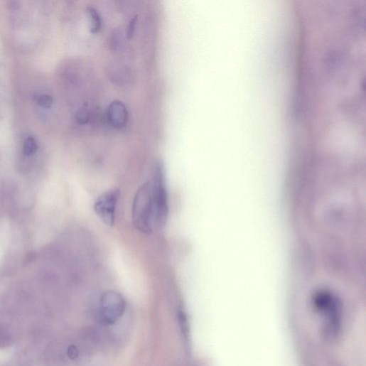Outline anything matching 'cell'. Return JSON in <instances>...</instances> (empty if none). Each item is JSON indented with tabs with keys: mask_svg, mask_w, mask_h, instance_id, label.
Returning <instances> with one entry per match:
<instances>
[{
	"mask_svg": "<svg viewBox=\"0 0 366 366\" xmlns=\"http://www.w3.org/2000/svg\"><path fill=\"white\" fill-rule=\"evenodd\" d=\"M120 190L111 189L99 196L95 203L94 210L99 218L107 225L113 226Z\"/></svg>",
	"mask_w": 366,
	"mask_h": 366,
	"instance_id": "obj_4",
	"label": "cell"
},
{
	"mask_svg": "<svg viewBox=\"0 0 366 366\" xmlns=\"http://www.w3.org/2000/svg\"><path fill=\"white\" fill-rule=\"evenodd\" d=\"M154 204L155 228H163L168 220L169 207L168 198L166 186L164 169L161 163H158L155 168L154 181L152 183Z\"/></svg>",
	"mask_w": 366,
	"mask_h": 366,
	"instance_id": "obj_3",
	"label": "cell"
},
{
	"mask_svg": "<svg viewBox=\"0 0 366 366\" xmlns=\"http://www.w3.org/2000/svg\"><path fill=\"white\" fill-rule=\"evenodd\" d=\"M36 103L43 108H50L54 99L50 93L41 92L36 96Z\"/></svg>",
	"mask_w": 366,
	"mask_h": 366,
	"instance_id": "obj_6",
	"label": "cell"
},
{
	"mask_svg": "<svg viewBox=\"0 0 366 366\" xmlns=\"http://www.w3.org/2000/svg\"><path fill=\"white\" fill-rule=\"evenodd\" d=\"M101 313L104 321L114 323L123 315L126 303L123 296L115 291L104 293L100 300Z\"/></svg>",
	"mask_w": 366,
	"mask_h": 366,
	"instance_id": "obj_5",
	"label": "cell"
},
{
	"mask_svg": "<svg viewBox=\"0 0 366 366\" xmlns=\"http://www.w3.org/2000/svg\"><path fill=\"white\" fill-rule=\"evenodd\" d=\"M133 222L141 232L151 234L154 227V204L151 183L144 184L138 190L133 203Z\"/></svg>",
	"mask_w": 366,
	"mask_h": 366,
	"instance_id": "obj_2",
	"label": "cell"
},
{
	"mask_svg": "<svg viewBox=\"0 0 366 366\" xmlns=\"http://www.w3.org/2000/svg\"><path fill=\"white\" fill-rule=\"evenodd\" d=\"M313 306L322 317V332L324 338L334 340L343 327V311L336 296L325 291H319L313 297Z\"/></svg>",
	"mask_w": 366,
	"mask_h": 366,
	"instance_id": "obj_1",
	"label": "cell"
},
{
	"mask_svg": "<svg viewBox=\"0 0 366 366\" xmlns=\"http://www.w3.org/2000/svg\"><path fill=\"white\" fill-rule=\"evenodd\" d=\"M38 146L36 139L33 136H28L23 143L24 154L26 156L33 155L38 150Z\"/></svg>",
	"mask_w": 366,
	"mask_h": 366,
	"instance_id": "obj_7",
	"label": "cell"
}]
</instances>
